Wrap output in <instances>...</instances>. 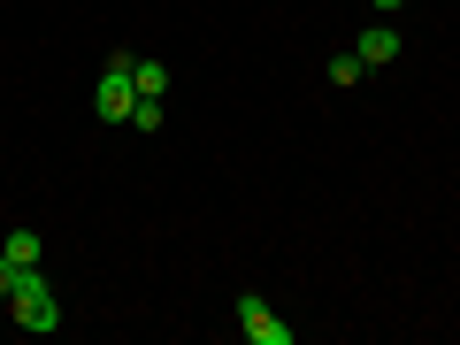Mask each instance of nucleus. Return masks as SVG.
Returning a JSON list of instances; mask_svg holds the SVG:
<instances>
[{
    "mask_svg": "<svg viewBox=\"0 0 460 345\" xmlns=\"http://www.w3.org/2000/svg\"><path fill=\"white\" fill-rule=\"evenodd\" d=\"M16 277H23V269H16V261H8V253H0V299L16 292Z\"/></svg>",
    "mask_w": 460,
    "mask_h": 345,
    "instance_id": "obj_9",
    "label": "nucleus"
},
{
    "mask_svg": "<svg viewBox=\"0 0 460 345\" xmlns=\"http://www.w3.org/2000/svg\"><path fill=\"white\" fill-rule=\"evenodd\" d=\"M361 77H368V62H361L353 47H345V54H330V84H361Z\"/></svg>",
    "mask_w": 460,
    "mask_h": 345,
    "instance_id": "obj_7",
    "label": "nucleus"
},
{
    "mask_svg": "<svg viewBox=\"0 0 460 345\" xmlns=\"http://www.w3.org/2000/svg\"><path fill=\"white\" fill-rule=\"evenodd\" d=\"M0 253H8L16 269H39V253H47V238H39L31 223H23V230H8V246H0Z\"/></svg>",
    "mask_w": 460,
    "mask_h": 345,
    "instance_id": "obj_5",
    "label": "nucleus"
},
{
    "mask_svg": "<svg viewBox=\"0 0 460 345\" xmlns=\"http://www.w3.org/2000/svg\"><path fill=\"white\" fill-rule=\"evenodd\" d=\"M131 131H162V100H138V108H131Z\"/></svg>",
    "mask_w": 460,
    "mask_h": 345,
    "instance_id": "obj_8",
    "label": "nucleus"
},
{
    "mask_svg": "<svg viewBox=\"0 0 460 345\" xmlns=\"http://www.w3.org/2000/svg\"><path fill=\"white\" fill-rule=\"evenodd\" d=\"M131 93L138 100H162L169 93V62H131Z\"/></svg>",
    "mask_w": 460,
    "mask_h": 345,
    "instance_id": "obj_6",
    "label": "nucleus"
},
{
    "mask_svg": "<svg viewBox=\"0 0 460 345\" xmlns=\"http://www.w3.org/2000/svg\"><path fill=\"white\" fill-rule=\"evenodd\" d=\"M238 330H246L253 345H292V323H277L261 292H246V299H238Z\"/></svg>",
    "mask_w": 460,
    "mask_h": 345,
    "instance_id": "obj_3",
    "label": "nucleus"
},
{
    "mask_svg": "<svg viewBox=\"0 0 460 345\" xmlns=\"http://www.w3.org/2000/svg\"><path fill=\"white\" fill-rule=\"evenodd\" d=\"M353 54H361L368 69H384V62H399V31H392V23H368V31L353 39Z\"/></svg>",
    "mask_w": 460,
    "mask_h": 345,
    "instance_id": "obj_4",
    "label": "nucleus"
},
{
    "mask_svg": "<svg viewBox=\"0 0 460 345\" xmlns=\"http://www.w3.org/2000/svg\"><path fill=\"white\" fill-rule=\"evenodd\" d=\"M8 314H16V330H31V338L62 330V299L47 292V277H39V269H23V277H16V292H8Z\"/></svg>",
    "mask_w": 460,
    "mask_h": 345,
    "instance_id": "obj_1",
    "label": "nucleus"
},
{
    "mask_svg": "<svg viewBox=\"0 0 460 345\" xmlns=\"http://www.w3.org/2000/svg\"><path fill=\"white\" fill-rule=\"evenodd\" d=\"M93 108H100V123H131V108H138V93H131V69H100V84H93Z\"/></svg>",
    "mask_w": 460,
    "mask_h": 345,
    "instance_id": "obj_2",
    "label": "nucleus"
},
{
    "mask_svg": "<svg viewBox=\"0 0 460 345\" xmlns=\"http://www.w3.org/2000/svg\"><path fill=\"white\" fill-rule=\"evenodd\" d=\"M368 8H407V0H368Z\"/></svg>",
    "mask_w": 460,
    "mask_h": 345,
    "instance_id": "obj_10",
    "label": "nucleus"
}]
</instances>
